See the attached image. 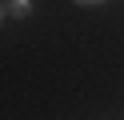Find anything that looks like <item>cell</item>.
<instances>
[{"label":"cell","instance_id":"obj_2","mask_svg":"<svg viewBox=\"0 0 124 120\" xmlns=\"http://www.w3.org/2000/svg\"><path fill=\"white\" fill-rule=\"evenodd\" d=\"M76 4H104V0H76Z\"/></svg>","mask_w":124,"mask_h":120},{"label":"cell","instance_id":"obj_1","mask_svg":"<svg viewBox=\"0 0 124 120\" xmlns=\"http://www.w3.org/2000/svg\"><path fill=\"white\" fill-rule=\"evenodd\" d=\"M8 12H12V16H28V12H32V0H12Z\"/></svg>","mask_w":124,"mask_h":120},{"label":"cell","instance_id":"obj_3","mask_svg":"<svg viewBox=\"0 0 124 120\" xmlns=\"http://www.w3.org/2000/svg\"><path fill=\"white\" fill-rule=\"evenodd\" d=\"M4 12H8V8H4V0H0V20H4Z\"/></svg>","mask_w":124,"mask_h":120}]
</instances>
